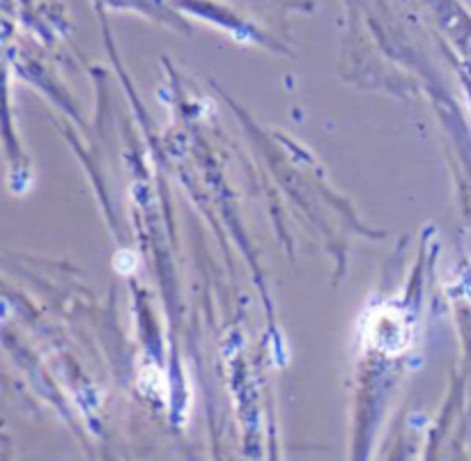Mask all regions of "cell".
I'll use <instances>...</instances> for the list:
<instances>
[{"instance_id":"obj_1","label":"cell","mask_w":471,"mask_h":461,"mask_svg":"<svg viewBox=\"0 0 471 461\" xmlns=\"http://www.w3.org/2000/svg\"><path fill=\"white\" fill-rule=\"evenodd\" d=\"M372 319H375V321H372V330H370L372 344L379 346L381 339H384V335H391V339L398 344V349H400V351L407 346V342H409L407 335L409 333H407V328H405L402 314H398L393 310H381L377 317H372ZM393 349H395V346H393Z\"/></svg>"}]
</instances>
